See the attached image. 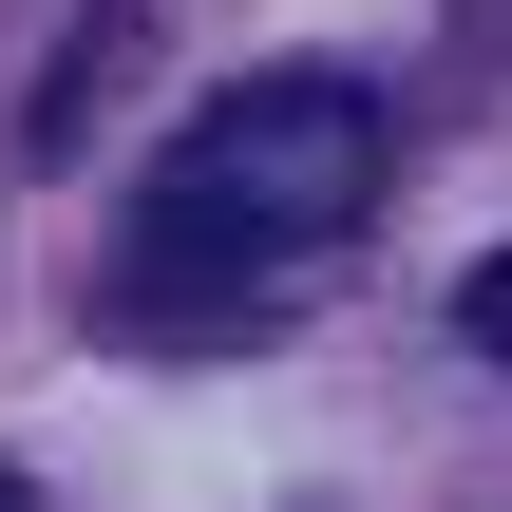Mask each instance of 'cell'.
<instances>
[{
    "mask_svg": "<svg viewBox=\"0 0 512 512\" xmlns=\"http://www.w3.org/2000/svg\"><path fill=\"white\" fill-rule=\"evenodd\" d=\"M380 209V95L361 76H228L133 209V304H247L285 266H323Z\"/></svg>",
    "mask_w": 512,
    "mask_h": 512,
    "instance_id": "cell-1",
    "label": "cell"
},
{
    "mask_svg": "<svg viewBox=\"0 0 512 512\" xmlns=\"http://www.w3.org/2000/svg\"><path fill=\"white\" fill-rule=\"evenodd\" d=\"M456 323H475V342H494V361H512V247H494V266H475V285H456Z\"/></svg>",
    "mask_w": 512,
    "mask_h": 512,
    "instance_id": "cell-2",
    "label": "cell"
},
{
    "mask_svg": "<svg viewBox=\"0 0 512 512\" xmlns=\"http://www.w3.org/2000/svg\"><path fill=\"white\" fill-rule=\"evenodd\" d=\"M0 512H38V494H19V475H0Z\"/></svg>",
    "mask_w": 512,
    "mask_h": 512,
    "instance_id": "cell-3",
    "label": "cell"
}]
</instances>
